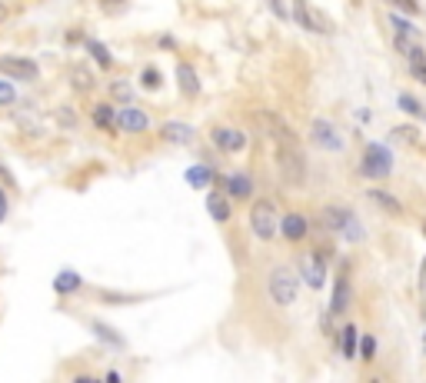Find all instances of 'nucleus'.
I'll return each mask as SVG.
<instances>
[{
	"label": "nucleus",
	"mask_w": 426,
	"mask_h": 383,
	"mask_svg": "<svg viewBox=\"0 0 426 383\" xmlns=\"http://www.w3.org/2000/svg\"><path fill=\"white\" fill-rule=\"evenodd\" d=\"M276 167L287 183H293V187L306 183V160L300 153V143H276Z\"/></svg>",
	"instance_id": "obj_1"
},
{
	"label": "nucleus",
	"mask_w": 426,
	"mask_h": 383,
	"mask_svg": "<svg viewBox=\"0 0 426 383\" xmlns=\"http://www.w3.org/2000/svg\"><path fill=\"white\" fill-rule=\"evenodd\" d=\"M93 127H101V130H113V107L110 103H97L93 107Z\"/></svg>",
	"instance_id": "obj_24"
},
{
	"label": "nucleus",
	"mask_w": 426,
	"mask_h": 383,
	"mask_svg": "<svg viewBox=\"0 0 426 383\" xmlns=\"http://www.w3.org/2000/svg\"><path fill=\"white\" fill-rule=\"evenodd\" d=\"M93 333L101 337L103 344H110V346H124V340H120V337H117V333H113L110 327H107V323H93Z\"/></svg>",
	"instance_id": "obj_28"
},
{
	"label": "nucleus",
	"mask_w": 426,
	"mask_h": 383,
	"mask_svg": "<svg viewBox=\"0 0 426 383\" xmlns=\"http://www.w3.org/2000/svg\"><path fill=\"white\" fill-rule=\"evenodd\" d=\"M257 124H260L264 134H270L276 143H300V141H297V134L290 130L287 120H283V117H276V114H270V110H260V114H257Z\"/></svg>",
	"instance_id": "obj_6"
},
{
	"label": "nucleus",
	"mask_w": 426,
	"mask_h": 383,
	"mask_svg": "<svg viewBox=\"0 0 426 383\" xmlns=\"http://www.w3.org/2000/svg\"><path fill=\"white\" fill-rule=\"evenodd\" d=\"M270 7H273L276 17H287V7H283V0H270Z\"/></svg>",
	"instance_id": "obj_38"
},
{
	"label": "nucleus",
	"mask_w": 426,
	"mask_h": 383,
	"mask_svg": "<svg viewBox=\"0 0 426 383\" xmlns=\"http://www.w3.org/2000/svg\"><path fill=\"white\" fill-rule=\"evenodd\" d=\"M400 110H406V114H413V117H426L423 103L416 100V97H410V93H400Z\"/></svg>",
	"instance_id": "obj_26"
},
{
	"label": "nucleus",
	"mask_w": 426,
	"mask_h": 383,
	"mask_svg": "<svg viewBox=\"0 0 426 383\" xmlns=\"http://www.w3.org/2000/svg\"><path fill=\"white\" fill-rule=\"evenodd\" d=\"M297 290H300V283H297V273L290 267H273L270 270V277H266V294H270V304L276 306H290L297 300Z\"/></svg>",
	"instance_id": "obj_2"
},
{
	"label": "nucleus",
	"mask_w": 426,
	"mask_h": 383,
	"mask_svg": "<svg viewBox=\"0 0 426 383\" xmlns=\"http://www.w3.org/2000/svg\"><path fill=\"white\" fill-rule=\"evenodd\" d=\"M210 141L217 143V150L224 153H240L247 147V134L237 127H213L210 130Z\"/></svg>",
	"instance_id": "obj_8"
},
{
	"label": "nucleus",
	"mask_w": 426,
	"mask_h": 383,
	"mask_svg": "<svg viewBox=\"0 0 426 383\" xmlns=\"http://www.w3.org/2000/svg\"><path fill=\"white\" fill-rule=\"evenodd\" d=\"M300 273H303V280L310 283V287H323L326 280V257L323 254H303L300 257Z\"/></svg>",
	"instance_id": "obj_10"
},
{
	"label": "nucleus",
	"mask_w": 426,
	"mask_h": 383,
	"mask_svg": "<svg viewBox=\"0 0 426 383\" xmlns=\"http://www.w3.org/2000/svg\"><path fill=\"white\" fill-rule=\"evenodd\" d=\"M113 127L124 130V134H143V130L150 127V117L137 110V107H120L117 114H113Z\"/></svg>",
	"instance_id": "obj_7"
},
{
	"label": "nucleus",
	"mask_w": 426,
	"mask_h": 383,
	"mask_svg": "<svg viewBox=\"0 0 426 383\" xmlns=\"http://www.w3.org/2000/svg\"><path fill=\"white\" fill-rule=\"evenodd\" d=\"M140 84H143V87H150V90H160V84H163L160 70H157V67H147V70L140 74Z\"/></svg>",
	"instance_id": "obj_29"
},
{
	"label": "nucleus",
	"mask_w": 426,
	"mask_h": 383,
	"mask_svg": "<svg viewBox=\"0 0 426 383\" xmlns=\"http://www.w3.org/2000/svg\"><path fill=\"white\" fill-rule=\"evenodd\" d=\"M423 353H426V333H423Z\"/></svg>",
	"instance_id": "obj_44"
},
{
	"label": "nucleus",
	"mask_w": 426,
	"mask_h": 383,
	"mask_svg": "<svg viewBox=\"0 0 426 383\" xmlns=\"http://www.w3.org/2000/svg\"><path fill=\"white\" fill-rule=\"evenodd\" d=\"M356 340H360V327H343V340H340V350H343V357L353 360L356 357Z\"/></svg>",
	"instance_id": "obj_20"
},
{
	"label": "nucleus",
	"mask_w": 426,
	"mask_h": 383,
	"mask_svg": "<svg viewBox=\"0 0 426 383\" xmlns=\"http://www.w3.org/2000/svg\"><path fill=\"white\" fill-rule=\"evenodd\" d=\"M389 137H393V141H406V143H416V141H420L416 127H410V124H403V127H393V130H389Z\"/></svg>",
	"instance_id": "obj_27"
},
{
	"label": "nucleus",
	"mask_w": 426,
	"mask_h": 383,
	"mask_svg": "<svg viewBox=\"0 0 426 383\" xmlns=\"http://www.w3.org/2000/svg\"><path fill=\"white\" fill-rule=\"evenodd\" d=\"M224 187H226V193H230V197H237V200H250V197H253V183H250V177H243V174L226 177Z\"/></svg>",
	"instance_id": "obj_18"
},
{
	"label": "nucleus",
	"mask_w": 426,
	"mask_h": 383,
	"mask_svg": "<svg viewBox=\"0 0 426 383\" xmlns=\"http://www.w3.org/2000/svg\"><path fill=\"white\" fill-rule=\"evenodd\" d=\"M0 70L11 80H37V64L27 57H0Z\"/></svg>",
	"instance_id": "obj_11"
},
{
	"label": "nucleus",
	"mask_w": 426,
	"mask_h": 383,
	"mask_svg": "<svg viewBox=\"0 0 426 383\" xmlns=\"http://www.w3.org/2000/svg\"><path fill=\"white\" fill-rule=\"evenodd\" d=\"M60 124H67V127H74V110H60Z\"/></svg>",
	"instance_id": "obj_40"
},
{
	"label": "nucleus",
	"mask_w": 426,
	"mask_h": 383,
	"mask_svg": "<svg viewBox=\"0 0 426 383\" xmlns=\"http://www.w3.org/2000/svg\"><path fill=\"white\" fill-rule=\"evenodd\" d=\"M87 51H90V57L97 60V67H103V70H110V67H113V57H110V51L103 47L101 40H87Z\"/></svg>",
	"instance_id": "obj_21"
},
{
	"label": "nucleus",
	"mask_w": 426,
	"mask_h": 383,
	"mask_svg": "<svg viewBox=\"0 0 426 383\" xmlns=\"http://www.w3.org/2000/svg\"><path fill=\"white\" fill-rule=\"evenodd\" d=\"M366 197H370V200H373L380 210H387L389 217H403V214H406V210H403V204H400V200H396V197H393L389 190H370Z\"/></svg>",
	"instance_id": "obj_17"
},
{
	"label": "nucleus",
	"mask_w": 426,
	"mask_h": 383,
	"mask_svg": "<svg viewBox=\"0 0 426 383\" xmlns=\"http://www.w3.org/2000/svg\"><path fill=\"white\" fill-rule=\"evenodd\" d=\"M347 217H350V210H343V207H326V210H323V223L330 230H343Z\"/></svg>",
	"instance_id": "obj_25"
},
{
	"label": "nucleus",
	"mask_w": 426,
	"mask_h": 383,
	"mask_svg": "<svg viewBox=\"0 0 426 383\" xmlns=\"http://www.w3.org/2000/svg\"><path fill=\"white\" fill-rule=\"evenodd\" d=\"M280 233H283L287 240L297 243L310 233V223H306V217H300V214H287V217L280 220Z\"/></svg>",
	"instance_id": "obj_13"
},
{
	"label": "nucleus",
	"mask_w": 426,
	"mask_h": 383,
	"mask_svg": "<svg viewBox=\"0 0 426 383\" xmlns=\"http://www.w3.org/2000/svg\"><path fill=\"white\" fill-rule=\"evenodd\" d=\"M207 210H210V217L217 220V223H226V220L233 217V207H230V200H226L220 190H213L210 197H207Z\"/></svg>",
	"instance_id": "obj_15"
},
{
	"label": "nucleus",
	"mask_w": 426,
	"mask_h": 383,
	"mask_svg": "<svg viewBox=\"0 0 426 383\" xmlns=\"http://www.w3.org/2000/svg\"><path fill=\"white\" fill-rule=\"evenodd\" d=\"M350 300H353V287H350V277L340 273L337 283H333V300H330V317H343L350 310Z\"/></svg>",
	"instance_id": "obj_12"
},
{
	"label": "nucleus",
	"mask_w": 426,
	"mask_h": 383,
	"mask_svg": "<svg viewBox=\"0 0 426 383\" xmlns=\"http://www.w3.org/2000/svg\"><path fill=\"white\" fill-rule=\"evenodd\" d=\"M17 100V90H13V84H7V80H0V107H7V103Z\"/></svg>",
	"instance_id": "obj_33"
},
{
	"label": "nucleus",
	"mask_w": 426,
	"mask_h": 383,
	"mask_svg": "<svg viewBox=\"0 0 426 383\" xmlns=\"http://www.w3.org/2000/svg\"><path fill=\"white\" fill-rule=\"evenodd\" d=\"M7 17H11V7H7V4H4V0H0V24H4V20H7Z\"/></svg>",
	"instance_id": "obj_42"
},
{
	"label": "nucleus",
	"mask_w": 426,
	"mask_h": 383,
	"mask_svg": "<svg viewBox=\"0 0 426 383\" xmlns=\"http://www.w3.org/2000/svg\"><path fill=\"white\" fill-rule=\"evenodd\" d=\"M293 20H297L303 30H310V34H333V24H330L316 7H310L306 0H293Z\"/></svg>",
	"instance_id": "obj_5"
},
{
	"label": "nucleus",
	"mask_w": 426,
	"mask_h": 383,
	"mask_svg": "<svg viewBox=\"0 0 426 383\" xmlns=\"http://www.w3.org/2000/svg\"><path fill=\"white\" fill-rule=\"evenodd\" d=\"M176 80H180V90H183V97H200V77L190 64H176Z\"/></svg>",
	"instance_id": "obj_14"
},
{
	"label": "nucleus",
	"mask_w": 426,
	"mask_h": 383,
	"mask_svg": "<svg viewBox=\"0 0 426 383\" xmlns=\"http://www.w3.org/2000/svg\"><path fill=\"white\" fill-rule=\"evenodd\" d=\"M389 170H393V157H389L387 147H380V143H366L360 174H363V177H387Z\"/></svg>",
	"instance_id": "obj_4"
},
{
	"label": "nucleus",
	"mask_w": 426,
	"mask_h": 383,
	"mask_svg": "<svg viewBox=\"0 0 426 383\" xmlns=\"http://www.w3.org/2000/svg\"><path fill=\"white\" fill-rule=\"evenodd\" d=\"M310 137H314V143H316V147H323V150H343L340 134L333 130L330 120H323V117H316L314 124H310Z\"/></svg>",
	"instance_id": "obj_9"
},
{
	"label": "nucleus",
	"mask_w": 426,
	"mask_h": 383,
	"mask_svg": "<svg viewBox=\"0 0 426 383\" xmlns=\"http://www.w3.org/2000/svg\"><path fill=\"white\" fill-rule=\"evenodd\" d=\"M393 4H396L403 13H410V17H413V13H420V4H416V0H393Z\"/></svg>",
	"instance_id": "obj_35"
},
{
	"label": "nucleus",
	"mask_w": 426,
	"mask_h": 383,
	"mask_svg": "<svg viewBox=\"0 0 426 383\" xmlns=\"http://www.w3.org/2000/svg\"><path fill=\"white\" fill-rule=\"evenodd\" d=\"M210 180H213V170L207 164H197V167H190V170H187V183H190V187H207Z\"/></svg>",
	"instance_id": "obj_22"
},
{
	"label": "nucleus",
	"mask_w": 426,
	"mask_h": 383,
	"mask_svg": "<svg viewBox=\"0 0 426 383\" xmlns=\"http://www.w3.org/2000/svg\"><path fill=\"white\" fill-rule=\"evenodd\" d=\"M160 141L163 143H190L193 141V127H187V124H163L160 127Z\"/></svg>",
	"instance_id": "obj_16"
},
{
	"label": "nucleus",
	"mask_w": 426,
	"mask_h": 383,
	"mask_svg": "<svg viewBox=\"0 0 426 383\" xmlns=\"http://www.w3.org/2000/svg\"><path fill=\"white\" fill-rule=\"evenodd\" d=\"M120 4H124V0H101V7H103V11H117Z\"/></svg>",
	"instance_id": "obj_41"
},
{
	"label": "nucleus",
	"mask_w": 426,
	"mask_h": 383,
	"mask_svg": "<svg viewBox=\"0 0 426 383\" xmlns=\"http://www.w3.org/2000/svg\"><path fill=\"white\" fill-rule=\"evenodd\" d=\"M410 74H413L420 84H426V57H423V60H413V64H410Z\"/></svg>",
	"instance_id": "obj_34"
},
{
	"label": "nucleus",
	"mask_w": 426,
	"mask_h": 383,
	"mask_svg": "<svg viewBox=\"0 0 426 383\" xmlns=\"http://www.w3.org/2000/svg\"><path fill=\"white\" fill-rule=\"evenodd\" d=\"M7 220V193H4V187H0V223Z\"/></svg>",
	"instance_id": "obj_37"
},
{
	"label": "nucleus",
	"mask_w": 426,
	"mask_h": 383,
	"mask_svg": "<svg viewBox=\"0 0 426 383\" xmlns=\"http://www.w3.org/2000/svg\"><path fill=\"white\" fill-rule=\"evenodd\" d=\"M70 84H74V90L87 93V90H93V74H90L87 67H74L70 70Z\"/></svg>",
	"instance_id": "obj_23"
},
{
	"label": "nucleus",
	"mask_w": 426,
	"mask_h": 383,
	"mask_svg": "<svg viewBox=\"0 0 426 383\" xmlns=\"http://www.w3.org/2000/svg\"><path fill=\"white\" fill-rule=\"evenodd\" d=\"M0 180H4L7 187H13V177H11V174H7V170H4V167H0Z\"/></svg>",
	"instance_id": "obj_43"
},
{
	"label": "nucleus",
	"mask_w": 426,
	"mask_h": 383,
	"mask_svg": "<svg viewBox=\"0 0 426 383\" xmlns=\"http://www.w3.org/2000/svg\"><path fill=\"white\" fill-rule=\"evenodd\" d=\"M360 360H363V363H373L376 360V340L370 337V333L360 340Z\"/></svg>",
	"instance_id": "obj_30"
},
{
	"label": "nucleus",
	"mask_w": 426,
	"mask_h": 383,
	"mask_svg": "<svg viewBox=\"0 0 426 383\" xmlns=\"http://www.w3.org/2000/svg\"><path fill=\"white\" fill-rule=\"evenodd\" d=\"M110 93H113V100H120V103H127L130 97H134V90H130V84H127V80H117V84H110Z\"/></svg>",
	"instance_id": "obj_31"
},
{
	"label": "nucleus",
	"mask_w": 426,
	"mask_h": 383,
	"mask_svg": "<svg viewBox=\"0 0 426 383\" xmlns=\"http://www.w3.org/2000/svg\"><path fill=\"white\" fill-rule=\"evenodd\" d=\"M420 294L426 297V257H423V267H420Z\"/></svg>",
	"instance_id": "obj_39"
},
{
	"label": "nucleus",
	"mask_w": 426,
	"mask_h": 383,
	"mask_svg": "<svg viewBox=\"0 0 426 383\" xmlns=\"http://www.w3.org/2000/svg\"><path fill=\"white\" fill-rule=\"evenodd\" d=\"M250 230H253V237H260V240H273L276 237L280 214H276V207L270 200H257L250 207Z\"/></svg>",
	"instance_id": "obj_3"
},
{
	"label": "nucleus",
	"mask_w": 426,
	"mask_h": 383,
	"mask_svg": "<svg viewBox=\"0 0 426 383\" xmlns=\"http://www.w3.org/2000/svg\"><path fill=\"white\" fill-rule=\"evenodd\" d=\"M53 290L57 294H74V290H80V273L77 270H60L57 280H53Z\"/></svg>",
	"instance_id": "obj_19"
},
{
	"label": "nucleus",
	"mask_w": 426,
	"mask_h": 383,
	"mask_svg": "<svg viewBox=\"0 0 426 383\" xmlns=\"http://www.w3.org/2000/svg\"><path fill=\"white\" fill-rule=\"evenodd\" d=\"M393 27H396L400 34H410V37H420V34H416V30H413V24H406V20H400V17H393Z\"/></svg>",
	"instance_id": "obj_36"
},
{
	"label": "nucleus",
	"mask_w": 426,
	"mask_h": 383,
	"mask_svg": "<svg viewBox=\"0 0 426 383\" xmlns=\"http://www.w3.org/2000/svg\"><path fill=\"white\" fill-rule=\"evenodd\" d=\"M343 233H347V240H363V227H356V220H353V214L347 217V223H343Z\"/></svg>",
	"instance_id": "obj_32"
}]
</instances>
